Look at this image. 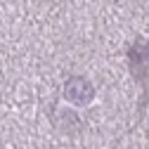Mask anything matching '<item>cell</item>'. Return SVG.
<instances>
[{"mask_svg": "<svg viewBox=\"0 0 149 149\" xmlns=\"http://www.w3.org/2000/svg\"><path fill=\"white\" fill-rule=\"evenodd\" d=\"M66 97L73 100V102H88V100L92 97V88H90L85 81L76 78V81H71V83L66 85Z\"/></svg>", "mask_w": 149, "mask_h": 149, "instance_id": "cell-1", "label": "cell"}]
</instances>
